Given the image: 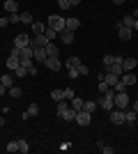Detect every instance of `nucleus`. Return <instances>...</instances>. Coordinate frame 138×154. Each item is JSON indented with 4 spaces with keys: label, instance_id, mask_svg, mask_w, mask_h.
Listing matches in <instances>:
<instances>
[{
    "label": "nucleus",
    "instance_id": "obj_8",
    "mask_svg": "<svg viewBox=\"0 0 138 154\" xmlns=\"http://www.w3.org/2000/svg\"><path fill=\"white\" fill-rule=\"evenodd\" d=\"M76 113H78V110H74V108L67 106L62 113H58V117H60V120H67V122H74V120H76Z\"/></svg>",
    "mask_w": 138,
    "mask_h": 154
},
{
    "label": "nucleus",
    "instance_id": "obj_6",
    "mask_svg": "<svg viewBox=\"0 0 138 154\" xmlns=\"http://www.w3.org/2000/svg\"><path fill=\"white\" fill-rule=\"evenodd\" d=\"M118 37L127 42V39H131V37H133V30H131L129 26H124L122 21H120V23H118Z\"/></svg>",
    "mask_w": 138,
    "mask_h": 154
},
{
    "label": "nucleus",
    "instance_id": "obj_30",
    "mask_svg": "<svg viewBox=\"0 0 138 154\" xmlns=\"http://www.w3.org/2000/svg\"><path fill=\"white\" fill-rule=\"evenodd\" d=\"M7 94H12L14 99H19V97L23 94V90H21V88H16V85H12V88H9V90H7Z\"/></svg>",
    "mask_w": 138,
    "mask_h": 154
},
{
    "label": "nucleus",
    "instance_id": "obj_4",
    "mask_svg": "<svg viewBox=\"0 0 138 154\" xmlns=\"http://www.w3.org/2000/svg\"><path fill=\"white\" fill-rule=\"evenodd\" d=\"M74 122H78L81 127H90V124H92V113H87V110H78Z\"/></svg>",
    "mask_w": 138,
    "mask_h": 154
},
{
    "label": "nucleus",
    "instance_id": "obj_41",
    "mask_svg": "<svg viewBox=\"0 0 138 154\" xmlns=\"http://www.w3.org/2000/svg\"><path fill=\"white\" fill-rule=\"evenodd\" d=\"M58 7L60 9H69L72 5H69V0H58Z\"/></svg>",
    "mask_w": 138,
    "mask_h": 154
},
{
    "label": "nucleus",
    "instance_id": "obj_35",
    "mask_svg": "<svg viewBox=\"0 0 138 154\" xmlns=\"http://www.w3.org/2000/svg\"><path fill=\"white\" fill-rule=\"evenodd\" d=\"M44 35H46V37H48V39H51V42H53V39H55V37H58V32L53 30V28H48V26H46V30H44Z\"/></svg>",
    "mask_w": 138,
    "mask_h": 154
},
{
    "label": "nucleus",
    "instance_id": "obj_23",
    "mask_svg": "<svg viewBox=\"0 0 138 154\" xmlns=\"http://www.w3.org/2000/svg\"><path fill=\"white\" fill-rule=\"evenodd\" d=\"M81 64H83V62H81V60L76 58V55H72V58H69V60L65 62V67H67V69H72V67H74V69H78Z\"/></svg>",
    "mask_w": 138,
    "mask_h": 154
},
{
    "label": "nucleus",
    "instance_id": "obj_15",
    "mask_svg": "<svg viewBox=\"0 0 138 154\" xmlns=\"http://www.w3.org/2000/svg\"><path fill=\"white\" fill-rule=\"evenodd\" d=\"M120 81H122V83L124 85H136V74H131V71H127V74H122V76H120Z\"/></svg>",
    "mask_w": 138,
    "mask_h": 154
},
{
    "label": "nucleus",
    "instance_id": "obj_18",
    "mask_svg": "<svg viewBox=\"0 0 138 154\" xmlns=\"http://www.w3.org/2000/svg\"><path fill=\"white\" fill-rule=\"evenodd\" d=\"M46 58H48V55H46V48H41V46H35V60L44 64Z\"/></svg>",
    "mask_w": 138,
    "mask_h": 154
},
{
    "label": "nucleus",
    "instance_id": "obj_47",
    "mask_svg": "<svg viewBox=\"0 0 138 154\" xmlns=\"http://www.w3.org/2000/svg\"><path fill=\"white\" fill-rule=\"evenodd\" d=\"M131 30H133V32H138V19H133V26H131Z\"/></svg>",
    "mask_w": 138,
    "mask_h": 154
},
{
    "label": "nucleus",
    "instance_id": "obj_50",
    "mask_svg": "<svg viewBox=\"0 0 138 154\" xmlns=\"http://www.w3.org/2000/svg\"><path fill=\"white\" fill-rule=\"evenodd\" d=\"M131 108H133V110H136V113H138V99H136V101L131 103Z\"/></svg>",
    "mask_w": 138,
    "mask_h": 154
},
{
    "label": "nucleus",
    "instance_id": "obj_7",
    "mask_svg": "<svg viewBox=\"0 0 138 154\" xmlns=\"http://www.w3.org/2000/svg\"><path fill=\"white\" fill-rule=\"evenodd\" d=\"M30 42H32V37H30V35H26V32H21V35H16V37H14V46H16V48L30 46Z\"/></svg>",
    "mask_w": 138,
    "mask_h": 154
},
{
    "label": "nucleus",
    "instance_id": "obj_16",
    "mask_svg": "<svg viewBox=\"0 0 138 154\" xmlns=\"http://www.w3.org/2000/svg\"><path fill=\"white\" fill-rule=\"evenodd\" d=\"M136 67H138L136 58H124V60H122V69H124V71H133Z\"/></svg>",
    "mask_w": 138,
    "mask_h": 154
},
{
    "label": "nucleus",
    "instance_id": "obj_53",
    "mask_svg": "<svg viewBox=\"0 0 138 154\" xmlns=\"http://www.w3.org/2000/svg\"><path fill=\"white\" fill-rule=\"evenodd\" d=\"M131 16H133V19H138V9H133V14H131Z\"/></svg>",
    "mask_w": 138,
    "mask_h": 154
},
{
    "label": "nucleus",
    "instance_id": "obj_13",
    "mask_svg": "<svg viewBox=\"0 0 138 154\" xmlns=\"http://www.w3.org/2000/svg\"><path fill=\"white\" fill-rule=\"evenodd\" d=\"M78 26H81V19H74V16H69V19H65V28L67 30H78Z\"/></svg>",
    "mask_w": 138,
    "mask_h": 154
},
{
    "label": "nucleus",
    "instance_id": "obj_24",
    "mask_svg": "<svg viewBox=\"0 0 138 154\" xmlns=\"http://www.w3.org/2000/svg\"><path fill=\"white\" fill-rule=\"evenodd\" d=\"M104 81H106V83H108V85H111V88H113V85H115V83H118V81H120V76H118V74H111V71H106Z\"/></svg>",
    "mask_w": 138,
    "mask_h": 154
},
{
    "label": "nucleus",
    "instance_id": "obj_32",
    "mask_svg": "<svg viewBox=\"0 0 138 154\" xmlns=\"http://www.w3.org/2000/svg\"><path fill=\"white\" fill-rule=\"evenodd\" d=\"M72 108L74 110H81V108H83V99H81V97H74V99H72Z\"/></svg>",
    "mask_w": 138,
    "mask_h": 154
},
{
    "label": "nucleus",
    "instance_id": "obj_55",
    "mask_svg": "<svg viewBox=\"0 0 138 154\" xmlns=\"http://www.w3.org/2000/svg\"><path fill=\"white\" fill-rule=\"evenodd\" d=\"M0 78H2V74H0Z\"/></svg>",
    "mask_w": 138,
    "mask_h": 154
},
{
    "label": "nucleus",
    "instance_id": "obj_37",
    "mask_svg": "<svg viewBox=\"0 0 138 154\" xmlns=\"http://www.w3.org/2000/svg\"><path fill=\"white\" fill-rule=\"evenodd\" d=\"M21 67H26V69L35 67V64H32V58H21Z\"/></svg>",
    "mask_w": 138,
    "mask_h": 154
},
{
    "label": "nucleus",
    "instance_id": "obj_38",
    "mask_svg": "<svg viewBox=\"0 0 138 154\" xmlns=\"http://www.w3.org/2000/svg\"><path fill=\"white\" fill-rule=\"evenodd\" d=\"M74 97H76V92H74L72 88H69V90H65V99H67V101H72Z\"/></svg>",
    "mask_w": 138,
    "mask_h": 154
},
{
    "label": "nucleus",
    "instance_id": "obj_34",
    "mask_svg": "<svg viewBox=\"0 0 138 154\" xmlns=\"http://www.w3.org/2000/svg\"><path fill=\"white\" fill-rule=\"evenodd\" d=\"M14 76H19V78L28 76V69H26V67H21V64H19V67H16V69H14Z\"/></svg>",
    "mask_w": 138,
    "mask_h": 154
},
{
    "label": "nucleus",
    "instance_id": "obj_10",
    "mask_svg": "<svg viewBox=\"0 0 138 154\" xmlns=\"http://www.w3.org/2000/svg\"><path fill=\"white\" fill-rule=\"evenodd\" d=\"M48 42H51V39L46 37V35H35V37H32V42H30V46H41V48H44V46L48 44Z\"/></svg>",
    "mask_w": 138,
    "mask_h": 154
},
{
    "label": "nucleus",
    "instance_id": "obj_31",
    "mask_svg": "<svg viewBox=\"0 0 138 154\" xmlns=\"http://www.w3.org/2000/svg\"><path fill=\"white\" fill-rule=\"evenodd\" d=\"M19 152H21V154H28V152H30V145H28V140H23V138L19 140Z\"/></svg>",
    "mask_w": 138,
    "mask_h": 154
},
{
    "label": "nucleus",
    "instance_id": "obj_20",
    "mask_svg": "<svg viewBox=\"0 0 138 154\" xmlns=\"http://www.w3.org/2000/svg\"><path fill=\"white\" fill-rule=\"evenodd\" d=\"M16 9H19V2H16V0H5V12L16 14Z\"/></svg>",
    "mask_w": 138,
    "mask_h": 154
},
{
    "label": "nucleus",
    "instance_id": "obj_19",
    "mask_svg": "<svg viewBox=\"0 0 138 154\" xmlns=\"http://www.w3.org/2000/svg\"><path fill=\"white\" fill-rule=\"evenodd\" d=\"M136 117H138V113H136L133 108H131V110L124 108V122H127V124H133V122H136Z\"/></svg>",
    "mask_w": 138,
    "mask_h": 154
},
{
    "label": "nucleus",
    "instance_id": "obj_11",
    "mask_svg": "<svg viewBox=\"0 0 138 154\" xmlns=\"http://www.w3.org/2000/svg\"><path fill=\"white\" fill-rule=\"evenodd\" d=\"M21 64V55H16V53H12V55H9V58H7V69H16V67H19Z\"/></svg>",
    "mask_w": 138,
    "mask_h": 154
},
{
    "label": "nucleus",
    "instance_id": "obj_26",
    "mask_svg": "<svg viewBox=\"0 0 138 154\" xmlns=\"http://www.w3.org/2000/svg\"><path fill=\"white\" fill-rule=\"evenodd\" d=\"M122 55H104V64L108 67V64H113V62H122Z\"/></svg>",
    "mask_w": 138,
    "mask_h": 154
},
{
    "label": "nucleus",
    "instance_id": "obj_51",
    "mask_svg": "<svg viewBox=\"0 0 138 154\" xmlns=\"http://www.w3.org/2000/svg\"><path fill=\"white\" fill-rule=\"evenodd\" d=\"M2 127H5V117L0 115V129H2Z\"/></svg>",
    "mask_w": 138,
    "mask_h": 154
},
{
    "label": "nucleus",
    "instance_id": "obj_27",
    "mask_svg": "<svg viewBox=\"0 0 138 154\" xmlns=\"http://www.w3.org/2000/svg\"><path fill=\"white\" fill-rule=\"evenodd\" d=\"M19 16H21V23H26V26H32V23H35V21H32V14H30V12H21Z\"/></svg>",
    "mask_w": 138,
    "mask_h": 154
},
{
    "label": "nucleus",
    "instance_id": "obj_42",
    "mask_svg": "<svg viewBox=\"0 0 138 154\" xmlns=\"http://www.w3.org/2000/svg\"><path fill=\"white\" fill-rule=\"evenodd\" d=\"M67 74H69V78H78V76H81L78 69H74V67H72V69H67Z\"/></svg>",
    "mask_w": 138,
    "mask_h": 154
},
{
    "label": "nucleus",
    "instance_id": "obj_33",
    "mask_svg": "<svg viewBox=\"0 0 138 154\" xmlns=\"http://www.w3.org/2000/svg\"><path fill=\"white\" fill-rule=\"evenodd\" d=\"M5 149H7V152H19V140H9Z\"/></svg>",
    "mask_w": 138,
    "mask_h": 154
},
{
    "label": "nucleus",
    "instance_id": "obj_29",
    "mask_svg": "<svg viewBox=\"0 0 138 154\" xmlns=\"http://www.w3.org/2000/svg\"><path fill=\"white\" fill-rule=\"evenodd\" d=\"M51 99H53V101H62V99H65V90H53Z\"/></svg>",
    "mask_w": 138,
    "mask_h": 154
},
{
    "label": "nucleus",
    "instance_id": "obj_45",
    "mask_svg": "<svg viewBox=\"0 0 138 154\" xmlns=\"http://www.w3.org/2000/svg\"><path fill=\"white\" fill-rule=\"evenodd\" d=\"M69 147H72V143H60V149H62V152H67Z\"/></svg>",
    "mask_w": 138,
    "mask_h": 154
},
{
    "label": "nucleus",
    "instance_id": "obj_49",
    "mask_svg": "<svg viewBox=\"0 0 138 154\" xmlns=\"http://www.w3.org/2000/svg\"><path fill=\"white\" fill-rule=\"evenodd\" d=\"M127 0H113V5H124Z\"/></svg>",
    "mask_w": 138,
    "mask_h": 154
},
{
    "label": "nucleus",
    "instance_id": "obj_43",
    "mask_svg": "<svg viewBox=\"0 0 138 154\" xmlns=\"http://www.w3.org/2000/svg\"><path fill=\"white\" fill-rule=\"evenodd\" d=\"M7 26H9V16H2V19H0V30L7 28Z\"/></svg>",
    "mask_w": 138,
    "mask_h": 154
},
{
    "label": "nucleus",
    "instance_id": "obj_28",
    "mask_svg": "<svg viewBox=\"0 0 138 154\" xmlns=\"http://www.w3.org/2000/svg\"><path fill=\"white\" fill-rule=\"evenodd\" d=\"M94 108H97V101H92V99H87V101H83V108H81V110H87V113H92Z\"/></svg>",
    "mask_w": 138,
    "mask_h": 154
},
{
    "label": "nucleus",
    "instance_id": "obj_36",
    "mask_svg": "<svg viewBox=\"0 0 138 154\" xmlns=\"http://www.w3.org/2000/svg\"><path fill=\"white\" fill-rule=\"evenodd\" d=\"M108 90H111V85L106 83V81H99V92H101V94H106Z\"/></svg>",
    "mask_w": 138,
    "mask_h": 154
},
{
    "label": "nucleus",
    "instance_id": "obj_54",
    "mask_svg": "<svg viewBox=\"0 0 138 154\" xmlns=\"http://www.w3.org/2000/svg\"><path fill=\"white\" fill-rule=\"evenodd\" d=\"M136 64H138V58H136Z\"/></svg>",
    "mask_w": 138,
    "mask_h": 154
},
{
    "label": "nucleus",
    "instance_id": "obj_25",
    "mask_svg": "<svg viewBox=\"0 0 138 154\" xmlns=\"http://www.w3.org/2000/svg\"><path fill=\"white\" fill-rule=\"evenodd\" d=\"M44 30H46V23H41V21H35L32 23V32L35 35H44Z\"/></svg>",
    "mask_w": 138,
    "mask_h": 154
},
{
    "label": "nucleus",
    "instance_id": "obj_52",
    "mask_svg": "<svg viewBox=\"0 0 138 154\" xmlns=\"http://www.w3.org/2000/svg\"><path fill=\"white\" fill-rule=\"evenodd\" d=\"M78 2H81V0H69V5H72V7H74V5H78Z\"/></svg>",
    "mask_w": 138,
    "mask_h": 154
},
{
    "label": "nucleus",
    "instance_id": "obj_39",
    "mask_svg": "<svg viewBox=\"0 0 138 154\" xmlns=\"http://www.w3.org/2000/svg\"><path fill=\"white\" fill-rule=\"evenodd\" d=\"M99 152H104V154H113V152H115V149H113V147H108V145H106V143H104V145L99 147Z\"/></svg>",
    "mask_w": 138,
    "mask_h": 154
},
{
    "label": "nucleus",
    "instance_id": "obj_3",
    "mask_svg": "<svg viewBox=\"0 0 138 154\" xmlns=\"http://www.w3.org/2000/svg\"><path fill=\"white\" fill-rule=\"evenodd\" d=\"M113 101H115V108L124 110L127 106H129V94H127V92H115V97H113Z\"/></svg>",
    "mask_w": 138,
    "mask_h": 154
},
{
    "label": "nucleus",
    "instance_id": "obj_44",
    "mask_svg": "<svg viewBox=\"0 0 138 154\" xmlns=\"http://www.w3.org/2000/svg\"><path fill=\"white\" fill-rule=\"evenodd\" d=\"M122 23H124V26H129V28H131V26H133V16H124V21H122Z\"/></svg>",
    "mask_w": 138,
    "mask_h": 154
},
{
    "label": "nucleus",
    "instance_id": "obj_5",
    "mask_svg": "<svg viewBox=\"0 0 138 154\" xmlns=\"http://www.w3.org/2000/svg\"><path fill=\"white\" fill-rule=\"evenodd\" d=\"M44 64H46L51 71H60V69H62V62H60L58 55H48V58L44 60Z\"/></svg>",
    "mask_w": 138,
    "mask_h": 154
},
{
    "label": "nucleus",
    "instance_id": "obj_46",
    "mask_svg": "<svg viewBox=\"0 0 138 154\" xmlns=\"http://www.w3.org/2000/svg\"><path fill=\"white\" fill-rule=\"evenodd\" d=\"M78 74H81V76H83V74L87 76V67H85V64H81V67H78Z\"/></svg>",
    "mask_w": 138,
    "mask_h": 154
},
{
    "label": "nucleus",
    "instance_id": "obj_40",
    "mask_svg": "<svg viewBox=\"0 0 138 154\" xmlns=\"http://www.w3.org/2000/svg\"><path fill=\"white\" fill-rule=\"evenodd\" d=\"M9 23H21V16H19V12H16V14H9Z\"/></svg>",
    "mask_w": 138,
    "mask_h": 154
},
{
    "label": "nucleus",
    "instance_id": "obj_14",
    "mask_svg": "<svg viewBox=\"0 0 138 154\" xmlns=\"http://www.w3.org/2000/svg\"><path fill=\"white\" fill-rule=\"evenodd\" d=\"M35 115H39V106H37V103H30L28 110L23 113V120H30V117H35Z\"/></svg>",
    "mask_w": 138,
    "mask_h": 154
},
{
    "label": "nucleus",
    "instance_id": "obj_21",
    "mask_svg": "<svg viewBox=\"0 0 138 154\" xmlns=\"http://www.w3.org/2000/svg\"><path fill=\"white\" fill-rule=\"evenodd\" d=\"M0 83H2V85L7 88V90H9V88L14 85V74H2V78H0Z\"/></svg>",
    "mask_w": 138,
    "mask_h": 154
},
{
    "label": "nucleus",
    "instance_id": "obj_17",
    "mask_svg": "<svg viewBox=\"0 0 138 154\" xmlns=\"http://www.w3.org/2000/svg\"><path fill=\"white\" fill-rule=\"evenodd\" d=\"M106 71H111V74H118V76H122L124 74V69H122V62H113L106 67Z\"/></svg>",
    "mask_w": 138,
    "mask_h": 154
},
{
    "label": "nucleus",
    "instance_id": "obj_1",
    "mask_svg": "<svg viewBox=\"0 0 138 154\" xmlns=\"http://www.w3.org/2000/svg\"><path fill=\"white\" fill-rule=\"evenodd\" d=\"M113 97H115V90L111 88V90L106 92V94H101V99L97 101V106H99V108H104V110H113V108H115V101H113Z\"/></svg>",
    "mask_w": 138,
    "mask_h": 154
},
{
    "label": "nucleus",
    "instance_id": "obj_2",
    "mask_svg": "<svg viewBox=\"0 0 138 154\" xmlns=\"http://www.w3.org/2000/svg\"><path fill=\"white\" fill-rule=\"evenodd\" d=\"M46 26H48V28H53L55 32L65 30V16H60V14H51V16L46 19Z\"/></svg>",
    "mask_w": 138,
    "mask_h": 154
},
{
    "label": "nucleus",
    "instance_id": "obj_56",
    "mask_svg": "<svg viewBox=\"0 0 138 154\" xmlns=\"http://www.w3.org/2000/svg\"><path fill=\"white\" fill-rule=\"evenodd\" d=\"M127 2H129V0H127Z\"/></svg>",
    "mask_w": 138,
    "mask_h": 154
},
{
    "label": "nucleus",
    "instance_id": "obj_22",
    "mask_svg": "<svg viewBox=\"0 0 138 154\" xmlns=\"http://www.w3.org/2000/svg\"><path fill=\"white\" fill-rule=\"evenodd\" d=\"M44 48H46V55H60V48H58V44H53V42H48V44H46Z\"/></svg>",
    "mask_w": 138,
    "mask_h": 154
},
{
    "label": "nucleus",
    "instance_id": "obj_12",
    "mask_svg": "<svg viewBox=\"0 0 138 154\" xmlns=\"http://www.w3.org/2000/svg\"><path fill=\"white\" fill-rule=\"evenodd\" d=\"M58 37L62 39L65 44H72V42H74V30H67V28H65V30H60V32H58Z\"/></svg>",
    "mask_w": 138,
    "mask_h": 154
},
{
    "label": "nucleus",
    "instance_id": "obj_48",
    "mask_svg": "<svg viewBox=\"0 0 138 154\" xmlns=\"http://www.w3.org/2000/svg\"><path fill=\"white\" fill-rule=\"evenodd\" d=\"M2 94H7V88H5L2 83H0V97H2Z\"/></svg>",
    "mask_w": 138,
    "mask_h": 154
},
{
    "label": "nucleus",
    "instance_id": "obj_9",
    "mask_svg": "<svg viewBox=\"0 0 138 154\" xmlns=\"http://www.w3.org/2000/svg\"><path fill=\"white\" fill-rule=\"evenodd\" d=\"M111 122H113V124H124V110L113 108V110H111Z\"/></svg>",
    "mask_w": 138,
    "mask_h": 154
}]
</instances>
